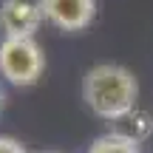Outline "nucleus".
<instances>
[{
    "label": "nucleus",
    "instance_id": "nucleus-1",
    "mask_svg": "<svg viewBox=\"0 0 153 153\" xmlns=\"http://www.w3.org/2000/svg\"><path fill=\"white\" fill-rule=\"evenodd\" d=\"M82 99L105 122H116L136 108L139 99V79L131 68L116 62H97L82 76Z\"/></svg>",
    "mask_w": 153,
    "mask_h": 153
},
{
    "label": "nucleus",
    "instance_id": "nucleus-2",
    "mask_svg": "<svg viewBox=\"0 0 153 153\" xmlns=\"http://www.w3.org/2000/svg\"><path fill=\"white\" fill-rule=\"evenodd\" d=\"M45 54L34 37H3L0 40V76L17 88H28L43 76Z\"/></svg>",
    "mask_w": 153,
    "mask_h": 153
},
{
    "label": "nucleus",
    "instance_id": "nucleus-3",
    "mask_svg": "<svg viewBox=\"0 0 153 153\" xmlns=\"http://www.w3.org/2000/svg\"><path fill=\"white\" fill-rule=\"evenodd\" d=\"M45 23L60 31H82L97 17V0H40Z\"/></svg>",
    "mask_w": 153,
    "mask_h": 153
},
{
    "label": "nucleus",
    "instance_id": "nucleus-4",
    "mask_svg": "<svg viewBox=\"0 0 153 153\" xmlns=\"http://www.w3.org/2000/svg\"><path fill=\"white\" fill-rule=\"evenodd\" d=\"M45 23L40 0H0V31L3 37H34Z\"/></svg>",
    "mask_w": 153,
    "mask_h": 153
},
{
    "label": "nucleus",
    "instance_id": "nucleus-5",
    "mask_svg": "<svg viewBox=\"0 0 153 153\" xmlns=\"http://www.w3.org/2000/svg\"><path fill=\"white\" fill-rule=\"evenodd\" d=\"M114 131L142 145L145 139H150V133H153V116L136 105V108H133V111H128L122 119H116V122H114Z\"/></svg>",
    "mask_w": 153,
    "mask_h": 153
},
{
    "label": "nucleus",
    "instance_id": "nucleus-6",
    "mask_svg": "<svg viewBox=\"0 0 153 153\" xmlns=\"http://www.w3.org/2000/svg\"><path fill=\"white\" fill-rule=\"evenodd\" d=\"M88 153H139V142L111 131V133H102V136L94 139L88 145Z\"/></svg>",
    "mask_w": 153,
    "mask_h": 153
},
{
    "label": "nucleus",
    "instance_id": "nucleus-7",
    "mask_svg": "<svg viewBox=\"0 0 153 153\" xmlns=\"http://www.w3.org/2000/svg\"><path fill=\"white\" fill-rule=\"evenodd\" d=\"M0 153H28L14 136H0Z\"/></svg>",
    "mask_w": 153,
    "mask_h": 153
},
{
    "label": "nucleus",
    "instance_id": "nucleus-8",
    "mask_svg": "<svg viewBox=\"0 0 153 153\" xmlns=\"http://www.w3.org/2000/svg\"><path fill=\"white\" fill-rule=\"evenodd\" d=\"M0 111H3V88H0Z\"/></svg>",
    "mask_w": 153,
    "mask_h": 153
}]
</instances>
